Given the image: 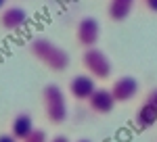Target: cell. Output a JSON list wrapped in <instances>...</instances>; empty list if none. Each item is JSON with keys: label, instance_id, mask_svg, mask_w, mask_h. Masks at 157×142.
<instances>
[{"label": "cell", "instance_id": "obj_12", "mask_svg": "<svg viewBox=\"0 0 157 142\" xmlns=\"http://www.w3.org/2000/svg\"><path fill=\"white\" fill-rule=\"evenodd\" d=\"M23 142H48V136H46V132H44V130L36 128V130L32 132V134H29Z\"/></svg>", "mask_w": 157, "mask_h": 142}, {"label": "cell", "instance_id": "obj_2", "mask_svg": "<svg viewBox=\"0 0 157 142\" xmlns=\"http://www.w3.org/2000/svg\"><path fill=\"white\" fill-rule=\"evenodd\" d=\"M42 105H44V113L50 123H63L67 119V100H65V92L61 90L57 84H46L42 88Z\"/></svg>", "mask_w": 157, "mask_h": 142}, {"label": "cell", "instance_id": "obj_15", "mask_svg": "<svg viewBox=\"0 0 157 142\" xmlns=\"http://www.w3.org/2000/svg\"><path fill=\"white\" fill-rule=\"evenodd\" d=\"M48 142H69V138H67V136H63V134H59V136H55V138H50Z\"/></svg>", "mask_w": 157, "mask_h": 142}, {"label": "cell", "instance_id": "obj_1", "mask_svg": "<svg viewBox=\"0 0 157 142\" xmlns=\"http://www.w3.org/2000/svg\"><path fill=\"white\" fill-rule=\"evenodd\" d=\"M29 54L34 57L36 61H40L44 67H48L50 71H65L69 67V52L65 48H61L59 44L50 42L48 38H34L29 42Z\"/></svg>", "mask_w": 157, "mask_h": 142}, {"label": "cell", "instance_id": "obj_16", "mask_svg": "<svg viewBox=\"0 0 157 142\" xmlns=\"http://www.w3.org/2000/svg\"><path fill=\"white\" fill-rule=\"evenodd\" d=\"M4 4H6V0H0V13H2V11H4V9H6Z\"/></svg>", "mask_w": 157, "mask_h": 142}, {"label": "cell", "instance_id": "obj_4", "mask_svg": "<svg viewBox=\"0 0 157 142\" xmlns=\"http://www.w3.org/2000/svg\"><path fill=\"white\" fill-rule=\"evenodd\" d=\"M75 38H78V44L84 48H94L101 38V25L94 17H82L80 23L75 27Z\"/></svg>", "mask_w": 157, "mask_h": 142}, {"label": "cell", "instance_id": "obj_5", "mask_svg": "<svg viewBox=\"0 0 157 142\" xmlns=\"http://www.w3.org/2000/svg\"><path fill=\"white\" fill-rule=\"evenodd\" d=\"M157 121V88H153L147 98L140 103V106L136 109V113H134V123L138 125V128H151L153 123Z\"/></svg>", "mask_w": 157, "mask_h": 142}, {"label": "cell", "instance_id": "obj_9", "mask_svg": "<svg viewBox=\"0 0 157 142\" xmlns=\"http://www.w3.org/2000/svg\"><path fill=\"white\" fill-rule=\"evenodd\" d=\"M27 23V11L21 6H6L0 13V27L6 32H15Z\"/></svg>", "mask_w": 157, "mask_h": 142}, {"label": "cell", "instance_id": "obj_3", "mask_svg": "<svg viewBox=\"0 0 157 142\" xmlns=\"http://www.w3.org/2000/svg\"><path fill=\"white\" fill-rule=\"evenodd\" d=\"M82 65H84L86 73L92 75L94 80H107L109 75H111V71H113L109 57L97 46L84 50V54H82Z\"/></svg>", "mask_w": 157, "mask_h": 142}, {"label": "cell", "instance_id": "obj_17", "mask_svg": "<svg viewBox=\"0 0 157 142\" xmlns=\"http://www.w3.org/2000/svg\"><path fill=\"white\" fill-rule=\"evenodd\" d=\"M75 142H92V140H88V138H80V140H75Z\"/></svg>", "mask_w": 157, "mask_h": 142}, {"label": "cell", "instance_id": "obj_11", "mask_svg": "<svg viewBox=\"0 0 157 142\" xmlns=\"http://www.w3.org/2000/svg\"><path fill=\"white\" fill-rule=\"evenodd\" d=\"M134 2L136 0H109L107 4V15L111 21L120 23V21H126L130 17V13L134 9Z\"/></svg>", "mask_w": 157, "mask_h": 142}, {"label": "cell", "instance_id": "obj_6", "mask_svg": "<svg viewBox=\"0 0 157 142\" xmlns=\"http://www.w3.org/2000/svg\"><path fill=\"white\" fill-rule=\"evenodd\" d=\"M115 105H117V100L111 94V88H97L94 94L88 98L90 111L97 113V115H109L115 109Z\"/></svg>", "mask_w": 157, "mask_h": 142}, {"label": "cell", "instance_id": "obj_14", "mask_svg": "<svg viewBox=\"0 0 157 142\" xmlns=\"http://www.w3.org/2000/svg\"><path fill=\"white\" fill-rule=\"evenodd\" d=\"M0 142H17L13 134H0Z\"/></svg>", "mask_w": 157, "mask_h": 142}, {"label": "cell", "instance_id": "obj_7", "mask_svg": "<svg viewBox=\"0 0 157 142\" xmlns=\"http://www.w3.org/2000/svg\"><path fill=\"white\" fill-rule=\"evenodd\" d=\"M94 90H97V82L88 73H80V75L71 77V82H69V94L75 100H86L88 103V98L94 94Z\"/></svg>", "mask_w": 157, "mask_h": 142}, {"label": "cell", "instance_id": "obj_13", "mask_svg": "<svg viewBox=\"0 0 157 142\" xmlns=\"http://www.w3.org/2000/svg\"><path fill=\"white\" fill-rule=\"evenodd\" d=\"M143 2H145L147 11H151V13H157V0H143Z\"/></svg>", "mask_w": 157, "mask_h": 142}, {"label": "cell", "instance_id": "obj_8", "mask_svg": "<svg viewBox=\"0 0 157 142\" xmlns=\"http://www.w3.org/2000/svg\"><path fill=\"white\" fill-rule=\"evenodd\" d=\"M138 88H140V84L136 77L132 75H124L120 80H115L113 86H111V94L115 96V100L117 103H128V100H132L134 96L138 94Z\"/></svg>", "mask_w": 157, "mask_h": 142}, {"label": "cell", "instance_id": "obj_10", "mask_svg": "<svg viewBox=\"0 0 157 142\" xmlns=\"http://www.w3.org/2000/svg\"><path fill=\"white\" fill-rule=\"evenodd\" d=\"M34 130H36V128H34V119H32L29 113H17V115L13 117V121H11V134L17 138V140L23 142Z\"/></svg>", "mask_w": 157, "mask_h": 142}]
</instances>
